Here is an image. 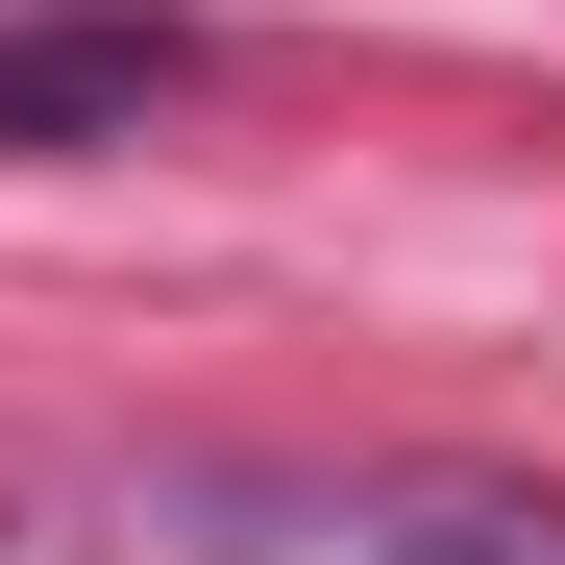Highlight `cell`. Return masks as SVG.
<instances>
[{"label":"cell","instance_id":"6da1fadb","mask_svg":"<svg viewBox=\"0 0 565 565\" xmlns=\"http://www.w3.org/2000/svg\"><path fill=\"white\" fill-rule=\"evenodd\" d=\"M198 565H565L541 467H148Z\"/></svg>","mask_w":565,"mask_h":565},{"label":"cell","instance_id":"7a4b0ae2","mask_svg":"<svg viewBox=\"0 0 565 565\" xmlns=\"http://www.w3.org/2000/svg\"><path fill=\"white\" fill-rule=\"evenodd\" d=\"M198 74H222V50L172 25V0H0V172H50V148H148Z\"/></svg>","mask_w":565,"mask_h":565}]
</instances>
